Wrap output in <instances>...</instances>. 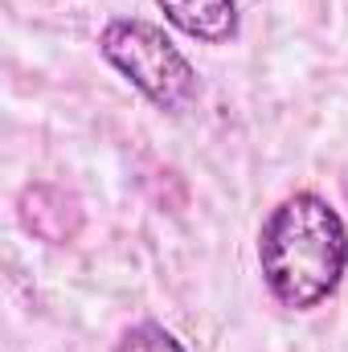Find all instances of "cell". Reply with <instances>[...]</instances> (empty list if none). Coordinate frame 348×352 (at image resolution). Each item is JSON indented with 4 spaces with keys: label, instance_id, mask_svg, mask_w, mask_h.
<instances>
[{
    "label": "cell",
    "instance_id": "277c9868",
    "mask_svg": "<svg viewBox=\"0 0 348 352\" xmlns=\"http://www.w3.org/2000/svg\"><path fill=\"white\" fill-rule=\"evenodd\" d=\"M115 352H184L173 332H164L160 324H135L123 332V340L115 344Z\"/></svg>",
    "mask_w": 348,
    "mask_h": 352
},
{
    "label": "cell",
    "instance_id": "6da1fadb",
    "mask_svg": "<svg viewBox=\"0 0 348 352\" xmlns=\"http://www.w3.org/2000/svg\"><path fill=\"white\" fill-rule=\"evenodd\" d=\"M259 263L270 295L283 307H316L324 303L348 266V234L340 213L316 197H287L262 226Z\"/></svg>",
    "mask_w": 348,
    "mask_h": 352
},
{
    "label": "cell",
    "instance_id": "3957f363",
    "mask_svg": "<svg viewBox=\"0 0 348 352\" xmlns=\"http://www.w3.org/2000/svg\"><path fill=\"white\" fill-rule=\"evenodd\" d=\"M164 16L180 33L197 41H226L238 29V4L234 0H156Z\"/></svg>",
    "mask_w": 348,
    "mask_h": 352
},
{
    "label": "cell",
    "instance_id": "7a4b0ae2",
    "mask_svg": "<svg viewBox=\"0 0 348 352\" xmlns=\"http://www.w3.org/2000/svg\"><path fill=\"white\" fill-rule=\"evenodd\" d=\"M102 58L140 90L148 94L156 107L180 111L193 94H197V74L188 66V58L164 37V29L148 25V21H111L102 29Z\"/></svg>",
    "mask_w": 348,
    "mask_h": 352
}]
</instances>
